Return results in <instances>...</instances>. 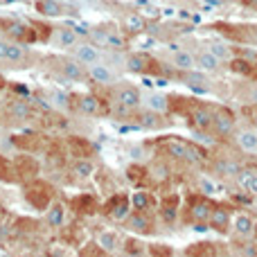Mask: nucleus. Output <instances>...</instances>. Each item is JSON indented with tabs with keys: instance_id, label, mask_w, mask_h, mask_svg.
<instances>
[{
	"instance_id": "1",
	"label": "nucleus",
	"mask_w": 257,
	"mask_h": 257,
	"mask_svg": "<svg viewBox=\"0 0 257 257\" xmlns=\"http://www.w3.org/2000/svg\"><path fill=\"white\" fill-rule=\"evenodd\" d=\"M163 149L167 151L172 158L187 160V163H192V165H201V163H203V151L196 149V147L190 145V142L181 140V138H165V140H163Z\"/></svg>"
},
{
	"instance_id": "2",
	"label": "nucleus",
	"mask_w": 257,
	"mask_h": 257,
	"mask_svg": "<svg viewBox=\"0 0 257 257\" xmlns=\"http://www.w3.org/2000/svg\"><path fill=\"white\" fill-rule=\"evenodd\" d=\"M25 199L32 208L36 210H48L52 205V199H54V192H52V185H48L45 181H36L32 178L25 187Z\"/></svg>"
},
{
	"instance_id": "3",
	"label": "nucleus",
	"mask_w": 257,
	"mask_h": 257,
	"mask_svg": "<svg viewBox=\"0 0 257 257\" xmlns=\"http://www.w3.org/2000/svg\"><path fill=\"white\" fill-rule=\"evenodd\" d=\"M102 212L106 214V217H111L113 221H126L128 212H131V199L124 194H115L111 201L104 203Z\"/></svg>"
},
{
	"instance_id": "4",
	"label": "nucleus",
	"mask_w": 257,
	"mask_h": 257,
	"mask_svg": "<svg viewBox=\"0 0 257 257\" xmlns=\"http://www.w3.org/2000/svg\"><path fill=\"white\" fill-rule=\"evenodd\" d=\"M27 59L25 50L21 48L18 41H12V39H0V61L3 63H23Z\"/></svg>"
},
{
	"instance_id": "5",
	"label": "nucleus",
	"mask_w": 257,
	"mask_h": 257,
	"mask_svg": "<svg viewBox=\"0 0 257 257\" xmlns=\"http://www.w3.org/2000/svg\"><path fill=\"white\" fill-rule=\"evenodd\" d=\"M187 117H190V124L196 131H208V128H212V122H214V113L208 106H190Z\"/></svg>"
},
{
	"instance_id": "6",
	"label": "nucleus",
	"mask_w": 257,
	"mask_h": 257,
	"mask_svg": "<svg viewBox=\"0 0 257 257\" xmlns=\"http://www.w3.org/2000/svg\"><path fill=\"white\" fill-rule=\"evenodd\" d=\"M3 32H7L9 39L18 41V43H32V41H36V32L32 30V25H25V23H18V21L5 23Z\"/></svg>"
},
{
	"instance_id": "7",
	"label": "nucleus",
	"mask_w": 257,
	"mask_h": 257,
	"mask_svg": "<svg viewBox=\"0 0 257 257\" xmlns=\"http://www.w3.org/2000/svg\"><path fill=\"white\" fill-rule=\"evenodd\" d=\"M52 61H57L59 66H57V70L61 72L66 79H72V81H81L88 72L84 70V63H79V61H72V59H63V57H54Z\"/></svg>"
},
{
	"instance_id": "8",
	"label": "nucleus",
	"mask_w": 257,
	"mask_h": 257,
	"mask_svg": "<svg viewBox=\"0 0 257 257\" xmlns=\"http://www.w3.org/2000/svg\"><path fill=\"white\" fill-rule=\"evenodd\" d=\"M214 205L210 203L208 199H201V196H194L190 199V219L194 223H208L210 221V214H212Z\"/></svg>"
},
{
	"instance_id": "9",
	"label": "nucleus",
	"mask_w": 257,
	"mask_h": 257,
	"mask_svg": "<svg viewBox=\"0 0 257 257\" xmlns=\"http://www.w3.org/2000/svg\"><path fill=\"white\" fill-rule=\"evenodd\" d=\"M212 131L217 133V136H221V138L230 136V133L235 131V115H232L230 111H226V108H219V111L214 113Z\"/></svg>"
},
{
	"instance_id": "10",
	"label": "nucleus",
	"mask_w": 257,
	"mask_h": 257,
	"mask_svg": "<svg viewBox=\"0 0 257 257\" xmlns=\"http://www.w3.org/2000/svg\"><path fill=\"white\" fill-rule=\"evenodd\" d=\"M14 167H16V174L18 178H27V181H32V178H36V174H39V163L34 160V156H16L14 158Z\"/></svg>"
},
{
	"instance_id": "11",
	"label": "nucleus",
	"mask_w": 257,
	"mask_h": 257,
	"mask_svg": "<svg viewBox=\"0 0 257 257\" xmlns=\"http://www.w3.org/2000/svg\"><path fill=\"white\" fill-rule=\"evenodd\" d=\"M232 221V214H230V208L226 205H214L212 208V214H210V226L214 228L217 232H228V226Z\"/></svg>"
},
{
	"instance_id": "12",
	"label": "nucleus",
	"mask_w": 257,
	"mask_h": 257,
	"mask_svg": "<svg viewBox=\"0 0 257 257\" xmlns=\"http://www.w3.org/2000/svg\"><path fill=\"white\" fill-rule=\"evenodd\" d=\"M115 99H117V104H120L122 108H138L140 106V102H142L140 90L133 88V86H122V88L117 90Z\"/></svg>"
},
{
	"instance_id": "13",
	"label": "nucleus",
	"mask_w": 257,
	"mask_h": 257,
	"mask_svg": "<svg viewBox=\"0 0 257 257\" xmlns=\"http://www.w3.org/2000/svg\"><path fill=\"white\" fill-rule=\"evenodd\" d=\"M75 59L84 66H90V63H97L99 61V50L97 45L93 43H77L75 45Z\"/></svg>"
},
{
	"instance_id": "14",
	"label": "nucleus",
	"mask_w": 257,
	"mask_h": 257,
	"mask_svg": "<svg viewBox=\"0 0 257 257\" xmlns=\"http://www.w3.org/2000/svg\"><path fill=\"white\" fill-rule=\"evenodd\" d=\"M237 183H239L241 190L257 196V167H241L237 174Z\"/></svg>"
},
{
	"instance_id": "15",
	"label": "nucleus",
	"mask_w": 257,
	"mask_h": 257,
	"mask_svg": "<svg viewBox=\"0 0 257 257\" xmlns=\"http://www.w3.org/2000/svg\"><path fill=\"white\" fill-rule=\"evenodd\" d=\"M75 108L84 115H99L102 113V102L95 95H79L75 102Z\"/></svg>"
},
{
	"instance_id": "16",
	"label": "nucleus",
	"mask_w": 257,
	"mask_h": 257,
	"mask_svg": "<svg viewBox=\"0 0 257 257\" xmlns=\"http://www.w3.org/2000/svg\"><path fill=\"white\" fill-rule=\"evenodd\" d=\"M68 151H70L72 156H77V158H88V156H93V145H90L86 138H79V136H70L68 138Z\"/></svg>"
},
{
	"instance_id": "17",
	"label": "nucleus",
	"mask_w": 257,
	"mask_h": 257,
	"mask_svg": "<svg viewBox=\"0 0 257 257\" xmlns=\"http://www.w3.org/2000/svg\"><path fill=\"white\" fill-rule=\"evenodd\" d=\"M160 217L167 223L176 221V217H178V196L176 194H169L163 199V203H160Z\"/></svg>"
},
{
	"instance_id": "18",
	"label": "nucleus",
	"mask_w": 257,
	"mask_h": 257,
	"mask_svg": "<svg viewBox=\"0 0 257 257\" xmlns=\"http://www.w3.org/2000/svg\"><path fill=\"white\" fill-rule=\"evenodd\" d=\"M86 72H88V77L95 81V84H111V81L115 79V75H113L106 66H102L99 61L97 63H90Z\"/></svg>"
},
{
	"instance_id": "19",
	"label": "nucleus",
	"mask_w": 257,
	"mask_h": 257,
	"mask_svg": "<svg viewBox=\"0 0 257 257\" xmlns=\"http://www.w3.org/2000/svg\"><path fill=\"white\" fill-rule=\"evenodd\" d=\"M9 115H12L16 122L30 120V115H32L30 102H23V99H14V102H9Z\"/></svg>"
},
{
	"instance_id": "20",
	"label": "nucleus",
	"mask_w": 257,
	"mask_h": 257,
	"mask_svg": "<svg viewBox=\"0 0 257 257\" xmlns=\"http://www.w3.org/2000/svg\"><path fill=\"white\" fill-rule=\"evenodd\" d=\"M72 210H77L79 214H93V212H97V201L90 194H81L72 201Z\"/></svg>"
},
{
	"instance_id": "21",
	"label": "nucleus",
	"mask_w": 257,
	"mask_h": 257,
	"mask_svg": "<svg viewBox=\"0 0 257 257\" xmlns=\"http://www.w3.org/2000/svg\"><path fill=\"white\" fill-rule=\"evenodd\" d=\"M63 219H66V208H63L61 203H52L48 210H45V221H48V226L61 228Z\"/></svg>"
},
{
	"instance_id": "22",
	"label": "nucleus",
	"mask_w": 257,
	"mask_h": 257,
	"mask_svg": "<svg viewBox=\"0 0 257 257\" xmlns=\"http://www.w3.org/2000/svg\"><path fill=\"white\" fill-rule=\"evenodd\" d=\"M97 244L104 248V253H115V250L120 248V237L113 230H102L97 235Z\"/></svg>"
},
{
	"instance_id": "23",
	"label": "nucleus",
	"mask_w": 257,
	"mask_h": 257,
	"mask_svg": "<svg viewBox=\"0 0 257 257\" xmlns=\"http://www.w3.org/2000/svg\"><path fill=\"white\" fill-rule=\"evenodd\" d=\"M219 61H221V59H219L214 52H210V50H205V52H201L199 57H196V66H199L201 70H205V72H217L219 70Z\"/></svg>"
},
{
	"instance_id": "24",
	"label": "nucleus",
	"mask_w": 257,
	"mask_h": 257,
	"mask_svg": "<svg viewBox=\"0 0 257 257\" xmlns=\"http://www.w3.org/2000/svg\"><path fill=\"white\" fill-rule=\"evenodd\" d=\"M232 226H235V230L239 232L241 237H253V235H255V226H257V223L248 217V214H237L235 221H232Z\"/></svg>"
},
{
	"instance_id": "25",
	"label": "nucleus",
	"mask_w": 257,
	"mask_h": 257,
	"mask_svg": "<svg viewBox=\"0 0 257 257\" xmlns=\"http://www.w3.org/2000/svg\"><path fill=\"white\" fill-rule=\"evenodd\" d=\"M151 63H154V61H151L147 54H140V52L131 54V57L126 59V68H128L131 72H147Z\"/></svg>"
},
{
	"instance_id": "26",
	"label": "nucleus",
	"mask_w": 257,
	"mask_h": 257,
	"mask_svg": "<svg viewBox=\"0 0 257 257\" xmlns=\"http://www.w3.org/2000/svg\"><path fill=\"white\" fill-rule=\"evenodd\" d=\"M128 228H131V230H136L138 235H149V232H151V221L140 212V210H138V212L128 219Z\"/></svg>"
},
{
	"instance_id": "27",
	"label": "nucleus",
	"mask_w": 257,
	"mask_h": 257,
	"mask_svg": "<svg viewBox=\"0 0 257 257\" xmlns=\"http://www.w3.org/2000/svg\"><path fill=\"white\" fill-rule=\"evenodd\" d=\"M124 30L128 34H145L147 30V21L142 16H138V14H128L124 18Z\"/></svg>"
},
{
	"instance_id": "28",
	"label": "nucleus",
	"mask_w": 257,
	"mask_h": 257,
	"mask_svg": "<svg viewBox=\"0 0 257 257\" xmlns=\"http://www.w3.org/2000/svg\"><path fill=\"white\" fill-rule=\"evenodd\" d=\"M237 145H239V149L244 151H257V133L255 131H241L237 133Z\"/></svg>"
},
{
	"instance_id": "29",
	"label": "nucleus",
	"mask_w": 257,
	"mask_h": 257,
	"mask_svg": "<svg viewBox=\"0 0 257 257\" xmlns=\"http://www.w3.org/2000/svg\"><path fill=\"white\" fill-rule=\"evenodd\" d=\"M174 66L178 68V70H192V68L196 66V59L192 57L190 52H183V50H176V52H174Z\"/></svg>"
},
{
	"instance_id": "30",
	"label": "nucleus",
	"mask_w": 257,
	"mask_h": 257,
	"mask_svg": "<svg viewBox=\"0 0 257 257\" xmlns=\"http://www.w3.org/2000/svg\"><path fill=\"white\" fill-rule=\"evenodd\" d=\"M36 9H39L41 14H45V16H61L63 14V7L59 0H39Z\"/></svg>"
},
{
	"instance_id": "31",
	"label": "nucleus",
	"mask_w": 257,
	"mask_h": 257,
	"mask_svg": "<svg viewBox=\"0 0 257 257\" xmlns=\"http://www.w3.org/2000/svg\"><path fill=\"white\" fill-rule=\"evenodd\" d=\"M93 172H95V165L90 163L88 158H79L72 165V174H75L77 178H88V176H93Z\"/></svg>"
},
{
	"instance_id": "32",
	"label": "nucleus",
	"mask_w": 257,
	"mask_h": 257,
	"mask_svg": "<svg viewBox=\"0 0 257 257\" xmlns=\"http://www.w3.org/2000/svg\"><path fill=\"white\" fill-rule=\"evenodd\" d=\"M77 41H79L77 30H72V27H63V30H59V45H61V48H75Z\"/></svg>"
},
{
	"instance_id": "33",
	"label": "nucleus",
	"mask_w": 257,
	"mask_h": 257,
	"mask_svg": "<svg viewBox=\"0 0 257 257\" xmlns=\"http://www.w3.org/2000/svg\"><path fill=\"white\" fill-rule=\"evenodd\" d=\"M140 124L142 126H147V128H160V126H165V120L160 117V113L158 111H147V113H142L140 115Z\"/></svg>"
},
{
	"instance_id": "34",
	"label": "nucleus",
	"mask_w": 257,
	"mask_h": 257,
	"mask_svg": "<svg viewBox=\"0 0 257 257\" xmlns=\"http://www.w3.org/2000/svg\"><path fill=\"white\" fill-rule=\"evenodd\" d=\"M214 169H217L219 174H223V176H237L241 167H239V165L235 163V160L221 158V160H217V165H214Z\"/></svg>"
},
{
	"instance_id": "35",
	"label": "nucleus",
	"mask_w": 257,
	"mask_h": 257,
	"mask_svg": "<svg viewBox=\"0 0 257 257\" xmlns=\"http://www.w3.org/2000/svg\"><path fill=\"white\" fill-rule=\"evenodd\" d=\"M90 36V43L97 45V48H108V36H111V32L108 30H102V27H95V30L88 32Z\"/></svg>"
},
{
	"instance_id": "36",
	"label": "nucleus",
	"mask_w": 257,
	"mask_h": 257,
	"mask_svg": "<svg viewBox=\"0 0 257 257\" xmlns=\"http://www.w3.org/2000/svg\"><path fill=\"white\" fill-rule=\"evenodd\" d=\"M187 86L199 90V93H205V90H208V79H205V75H201V72L190 70V75H187Z\"/></svg>"
},
{
	"instance_id": "37",
	"label": "nucleus",
	"mask_w": 257,
	"mask_h": 257,
	"mask_svg": "<svg viewBox=\"0 0 257 257\" xmlns=\"http://www.w3.org/2000/svg\"><path fill=\"white\" fill-rule=\"evenodd\" d=\"M0 178H3V181H18L16 167H14V163L7 160L5 156H0Z\"/></svg>"
},
{
	"instance_id": "38",
	"label": "nucleus",
	"mask_w": 257,
	"mask_h": 257,
	"mask_svg": "<svg viewBox=\"0 0 257 257\" xmlns=\"http://www.w3.org/2000/svg\"><path fill=\"white\" fill-rule=\"evenodd\" d=\"M147 108L163 113L169 108V99L165 97V95H149V97H147Z\"/></svg>"
},
{
	"instance_id": "39",
	"label": "nucleus",
	"mask_w": 257,
	"mask_h": 257,
	"mask_svg": "<svg viewBox=\"0 0 257 257\" xmlns=\"http://www.w3.org/2000/svg\"><path fill=\"white\" fill-rule=\"evenodd\" d=\"M126 174L133 183H138V185H142V183L149 178V172H147L145 167H140V165H131V167L126 169Z\"/></svg>"
},
{
	"instance_id": "40",
	"label": "nucleus",
	"mask_w": 257,
	"mask_h": 257,
	"mask_svg": "<svg viewBox=\"0 0 257 257\" xmlns=\"http://www.w3.org/2000/svg\"><path fill=\"white\" fill-rule=\"evenodd\" d=\"M124 253L126 255H145L147 248H145V244H142L140 239H136V237H128V239L124 241Z\"/></svg>"
},
{
	"instance_id": "41",
	"label": "nucleus",
	"mask_w": 257,
	"mask_h": 257,
	"mask_svg": "<svg viewBox=\"0 0 257 257\" xmlns=\"http://www.w3.org/2000/svg\"><path fill=\"white\" fill-rule=\"evenodd\" d=\"M131 203L136 210H140V212H145L147 208H149V196L145 194V192H136V194L131 196Z\"/></svg>"
},
{
	"instance_id": "42",
	"label": "nucleus",
	"mask_w": 257,
	"mask_h": 257,
	"mask_svg": "<svg viewBox=\"0 0 257 257\" xmlns=\"http://www.w3.org/2000/svg\"><path fill=\"white\" fill-rule=\"evenodd\" d=\"M214 244H194L192 248H187V255H214Z\"/></svg>"
},
{
	"instance_id": "43",
	"label": "nucleus",
	"mask_w": 257,
	"mask_h": 257,
	"mask_svg": "<svg viewBox=\"0 0 257 257\" xmlns=\"http://www.w3.org/2000/svg\"><path fill=\"white\" fill-rule=\"evenodd\" d=\"M210 52H214L219 59H228V57H230V48H228V45H221V43L210 45Z\"/></svg>"
},
{
	"instance_id": "44",
	"label": "nucleus",
	"mask_w": 257,
	"mask_h": 257,
	"mask_svg": "<svg viewBox=\"0 0 257 257\" xmlns=\"http://www.w3.org/2000/svg\"><path fill=\"white\" fill-rule=\"evenodd\" d=\"M151 172H154V174H151V178H156L158 183H160V181H167V167L158 165V167H154Z\"/></svg>"
},
{
	"instance_id": "45",
	"label": "nucleus",
	"mask_w": 257,
	"mask_h": 257,
	"mask_svg": "<svg viewBox=\"0 0 257 257\" xmlns=\"http://www.w3.org/2000/svg\"><path fill=\"white\" fill-rule=\"evenodd\" d=\"M201 187H203V192H208V194H212V192L217 190V185H214L212 181H208V178H203V181H201Z\"/></svg>"
},
{
	"instance_id": "46",
	"label": "nucleus",
	"mask_w": 257,
	"mask_h": 257,
	"mask_svg": "<svg viewBox=\"0 0 257 257\" xmlns=\"http://www.w3.org/2000/svg\"><path fill=\"white\" fill-rule=\"evenodd\" d=\"M151 253H154V255H172V250H169V248H156V246H154V248H151Z\"/></svg>"
},
{
	"instance_id": "47",
	"label": "nucleus",
	"mask_w": 257,
	"mask_h": 257,
	"mask_svg": "<svg viewBox=\"0 0 257 257\" xmlns=\"http://www.w3.org/2000/svg\"><path fill=\"white\" fill-rule=\"evenodd\" d=\"M239 255H250V257H253V255H257V248H241Z\"/></svg>"
},
{
	"instance_id": "48",
	"label": "nucleus",
	"mask_w": 257,
	"mask_h": 257,
	"mask_svg": "<svg viewBox=\"0 0 257 257\" xmlns=\"http://www.w3.org/2000/svg\"><path fill=\"white\" fill-rule=\"evenodd\" d=\"M5 84H7V81H5V79H3V77H0V90H3V88H5Z\"/></svg>"
},
{
	"instance_id": "49",
	"label": "nucleus",
	"mask_w": 257,
	"mask_h": 257,
	"mask_svg": "<svg viewBox=\"0 0 257 257\" xmlns=\"http://www.w3.org/2000/svg\"><path fill=\"white\" fill-rule=\"evenodd\" d=\"M253 122H255V124H257V111H255V115H253Z\"/></svg>"
},
{
	"instance_id": "50",
	"label": "nucleus",
	"mask_w": 257,
	"mask_h": 257,
	"mask_svg": "<svg viewBox=\"0 0 257 257\" xmlns=\"http://www.w3.org/2000/svg\"><path fill=\"white\" fill-rule=\"evenodd\" d=\"M0 214H3V205H0Z\"/></svg>"
},
{
	"instance_id": "51",
	"label": "nucleus",
	"mask_w": 257,
	"mask_h": 257,
	"mask_svg": "<svg viewBox=\"0 0 257 257\" xmlns=\"http://www.w3.org/2000/svg\"><path fill=\"white\" fill-rule=\"evenodd\" d=\"M0 25H3V23H0Z\"/></svg>"
}]
</instances>
